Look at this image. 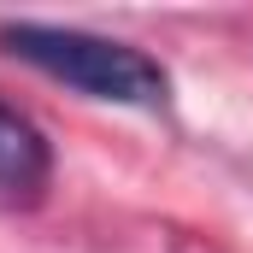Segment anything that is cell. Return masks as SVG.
I'll return each mask as SVG.
<instances>
[{
    "label": "cell",
    "mask_w": 253,
    "mask_h": 253,
    "mask_svg": "<svg viewBox=\"0 0 253 253\" xmlns=\"http://www.w3.org/2000/svg\"><path fill=\"white\" fill-rule=\"evenodd\" d=\"M0 47L12 59L47 71L53 83L88 94V100H112V106H165L171 77L165 65L147 59L141 47L94 36V30H71V24H0Z\"/></svg>",
    "instance_id": "6da1fadb"
},
{
    "label": "cell",
    "mask_w": 253,
    "mask_h": 253,
    "mask_svg": "<svg viewBox=\"0 0 253 253\" xmlns=\"http://www.w3.org/2000/svg\"><path fill=\"white\" fill-rule=\"evenodd\" d=\"M53 177V147L12 100H0V200H36Z\"/></svg>",
    "instance_id": "7a4b0ae2"
}]
</instances>
